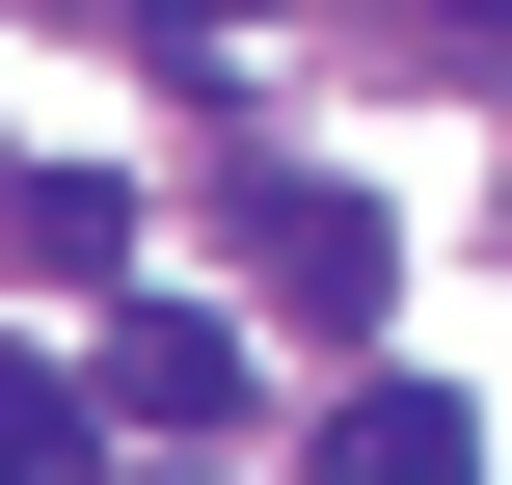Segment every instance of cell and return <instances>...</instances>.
Masks as SVG:
<instances>
[{"mask_svg":"<svg viewBox=\"0 0 512 485\" xmlns=\"http://www.w3.org/2000/svg\"><path fill=\"white\" fill-rule=\"evenodd\" d=\"M0 189H27V162H0Z\"/></svg>","mask_w":512,"mask_h":485,"instance_id":"7","label":"cell"},{"mask_svg":"<svg viewBox=\"0 0 512 485\" xmlns=\"http://www.w3.org/2000/svg\"><path fill=\"white\" fill-rule=\"evenodd\" d=\"M216 243H243V297H270V324H378V297H405L378 189H324V162H243V189H216Z\"/></svg>","mask_w":512,"mask_h":485,"instance_id":"1","label":"cell"},{"mask_svg":"<svg viewBox=\"0 0 512 485\" xmlns=\"http://www.w3.org/2000/svg\"><path fill=\"white\" fill-rule=\"evenodd\" d=\"M189 485H216V459H189Z\"/></svg>","mask_w":512,"mask_h":485,"instance_id":"8","label":"cell"},{"mask_svg":"<svg viewBox=\"0 0 512 485\" xmlns=\"http://www.w3.org/2000/svg\"><path fill=\"white\" fill-rule=\"evenodd\" d=\"M0 485H108V378H54V351H0Z\"/></svg>","mask_w":512,"mask_h":485,"instance_id":"5","label":"cell"},{"mask_svg":"<svg viewBox=\"0 0 512 485\" xmlns=\"http://www.w3.org/2000/svg\"><path fill=\"white\" fill-rule=\"evenodd\" d=\"M324 485H486V432L432 378H378V405H324Z\"/></svg>","mask_w":512,"mask_h":485,"instance_id":"4","label":"cell"},{"mask_svg":"<svg viewBox=\"0 0 512 485\" xmlns=\"http://www.w3.org/2000/svg\"><path fill=\"white\" fill-rule=\"evenodd\" d=\"M405 81H512V0H405Z\"/></svg>","mask_w":512,"mask_h":485,"instance_id":"6","label":"cell"},{"mask_svg":"<svg viewBox=\"0 0 512 485\" xmlns=\"http://www.w3.org/2000/svg\"><path fill=\"white\" fill-rule=\"evenodd\" d=\"M108 432L216 459V432H243V324H216V297H135V324H108Z\"/></svg>","mask_w":512,"mask_h":485,"instance_id":"2","label":"cell"},{"mask_svg":"<svg viewBox=\"0 0 512 485\" xmlns=\"http://www.w3.org/2000/svg\"><path fill=\"white\" fill-rule=\"evenodd\" d=\"M0 243H27L54 297H108V270H135V189H108V162H27V189H0Z\"/></svg>","mask_w":512,"mask_h":485,"instance_id":"3","label":"cell"}]
</instances>
